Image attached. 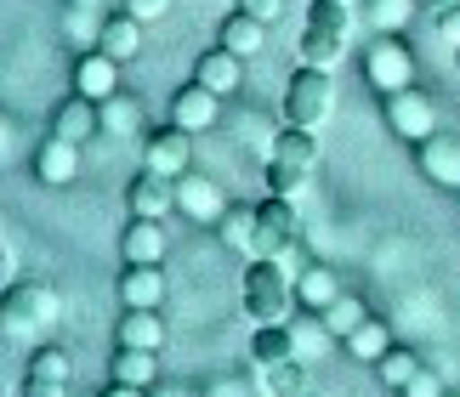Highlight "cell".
Here are the masks:
<instances>
[{"label":"cell","instance_id":"37","mask_svg":"<svg viewBox=\"0 0 460 397\" xmlns=\"http://www.w3.org/2000/svg\"><path fill=\"white\" fill-rule=\"evenodd\" d=\"M23 397H68V381H46V375H29Z\"/></svg>","mask_w":460,"mask_h":397},{"label":"cell","instance_id":"13","mask_svg":"<svg viewBox=\"0 0 460 397\" xmlns=\"http://www.w3.org/2000/svg\"><path fill=\"white\" fill-rule=\"evenodd\" d=\"M176 210L193 216V222H222V216H227V198H222V188L210 182V176L188 171V176H176Z\"/></svg>","mask_w":460,"mask_h":397},{"label":"cell","instance_id":"11","mask_svg":"<svg viewBox=\"0 0 460 397\" xmlns=\"http://www.w3.org/2000/svg\"><path fill=\"white\" fill-rule=\"evenodd\" d=\"M29 171L40 176L46 188H75V176H80V142L46 137L40 148H34V159H29Z\"/></svg>","mask_w":460,"mask_h":397},{"label":"cell","instance_id":"17","mask_svg":"<svg viewBox=\"0 0 460 397\" xmlns=\"http://www.w3.org/2000/svg\"><path fill=\"white\" fill-rule=\"evenodd\" d=\"M97 51H109V57L119 63H131L137 51H143V17H131L126 6L102 17V34H97Z\"/></svg>","mask_w":460,"mask_h":397},{"label":"cell","instance_id":"26","mask_svg":"<svg viewBox=\"0 0 460 397\" xmlns=\"http://www.w3.org/2000/svg\"><path fill=\"white\" fill-rule=\"evenodd\" d=\"M222 244L251 261V250H256V205H234L222 216Z\"/></svg>","mask_w":460,"mask_h":397},{"label":"cell","instance_id":"36","mask_svg":"<svg viewBox=\"0 0 460 397\" xmlns=\"http://www.w3.org/2000/svg\"><path fill=\"white\" fill-rule=\"evenodd\" d=\"M285 6H290V0H239V12L261 17V23H279V17H285Z\"/></svg>","mask_w":460,"mask_h":397},{"label":"cell","instance_id":"10","mask_svg":"<svg viewBox=\"0 0 460 397\" xmlns=\"http://www.w3.org/2000/svg\"><path fill=\"white\" fill-rule=\"evenodd\" d=\"M126 205L131 216H148V222H165V216L176 210V182L171 176H159V171H137L131 176V188H126Z\"/></svg>","mask_w":460,"mask_h":397},{"label":"cell","instance_id":"34","mask_svg":"<svg viewBox=\"0 0 460 397\" xmlns=\"http://www.w3.org/2000/svg\"><path fill=\"white\" fill-rule=\"evenodd\" d=\"M307 176L313 171H296V165H285V159H268V193H279V198H296L307 188Z\"/></svg>","mask_w":460,"mask_h":397},{"label":"cell","instance_id":"40","mask_svg":"<svg viewBox=\"0 0 460 397\" xmlns=\"http://www.w3.org/2000/svg\"><path fill=\"white\" fill-rule=\"evenodd\" d=\"M438 34H444V40H455V46H460V6H455L449 17H438Z\"/></svg>","mask_w":460,"mask_h":397},{"label":"cell","instance_id":"2","mask_svg":"<svg viewBox=\"0 0 460 397\" xmlns=\"http://www.w3.org/2000/svg\"><path fill=\"white\" fill-rule=\"evenodd\" d=\"M279 108H285V125H302V131H318L330 114H335V80L330 68H313L302 63L285 85V97H279Z\"/></svg>","mask_w":460,"mask_h":397},{"label":"cell","instance_id":"18","mask_svg":"<svg viewBox=\"0 0 460 397\" xmlns=\"http://www.w3.org/2000/svg\"><path fill=\"white\" fill-rule=\"evenodd\" d=\"M335 301H341V278H335L324 261H307L302 273H296V306H302V313H324Z\"/></svg>","mask_w":460,"mask_h":397},{"label":"cell","instance_id":"45","mask_svg":"<svg viewBox=\"0 0 460 397\" xmlns=\"http://www.w3.org/2000/svg\"><path fill=\"white\" fill-rule=\"evenodd\" d=\"M455 63H460V46H455Z\"/></svg>","mask_w":460,"mask_h":397},{"label":"cell","instance_id":"38","mask_svg":"<svg viewBox=\"0 0 460 397\" xmlns=\"http://www.w3.org/2000/svg\"><path fill=\"white\" fill-rule=\"evenodd\" d=\"M403 397H444V381H438L432 369H420L410 386H403Z\"/></svg>","mask_w":460,"mask_h":397},{"label":"cell","instance_id":"21","mask_svg":"<svg viewBox=\"0 0 460 397\" xmlns=\"http://www.w3.org/2000/svg\"><path fill=\"white\" fill-rule=\"evenodd\" d=\"M119 256L126 261H165V222L131 216V227L119 233Z\"/></svg>","mask_w":460,"mask_h":397},{"label":"cell","instance_id":"20","mask_svg":"<svg viewBox=\"0 0 460 397\" xmlns=\"http://www.w3.org/2000/svg\"><path fill=\"white\" fill-rule=\"evenodd\" d=\"M119 347H148V352L165 347V318H159V306H126V313H119Z\"/></svg>","mask_w":460,"mask_h":397},{"label":"cell","instance_id":"5","mask_svg":"<svg viewBox=\"0 0 460 397\" xmlns=\"http://www.w3.org/2000/svg\"><path fill=\"white\" fill-rule=\"evenodd\" d=\"M381 114H386V125H393V137H403V142L438 137V108H432L427 92H415V85H410V92H386Z\"/></svg>","mask_w":460,"mask_h":397},{"label":"cell","instance_id":"8","mask_svg":"<svg viewBox=\"0 0 460 397\" xmlns=\"http://www.w3.org/2000/svg\"><path fill=\"white\" fill-rule=\"evenodd\" d=\"M119 57H109V51H80L75 57V68H68V92H80V97H92V102H109V97H119Z\"/></svg>","mask_w":460,"mask_h":397},{"label":"cell","instance_id":"12","mask_svg":"<svg viewBox=\"0 0 460 397\" xmlns=\"http://www.w3.org/2000/svg\"><path fill=\"white\" fill-rule=\"evenodd\" d=\"M415 159H420V176L438 188H460V137L438 131L427 142H415Z\"/></svg>","mask_w":460,"mask_h":397},{"label":"cell","instance_id":"32","mask_svg":"<svg viewBox=\"0 0 460 397\" xmlns=\"http://www.w3.org/2000/svg\"><path fill=\"white\" fill-rule=\"evenodd\" d=\"M415 12H420V0H369V6H364V17H369L376 34H398Z\"/></svg>","mask_w":460,"mask_h":397},{"label":"cell","instance_id":"33","mask_svg":"<svg viewBox=\"0 0 460 397\" xmlns=\"http://www.w3.org/2000/svg\"><path fill=\"white\" fill-rule=\"evenodd\" d=\"M318 318H324V330H330L335 340H347L352 330H358V323H369V306H364L358 296H341L335 306H324V313H318Z\"/></svg>","mask_w":460,"mask_h":397},{"label":"cell","instance_id":"24","mask_svg":"<svg viewBox=\"0 0 460 397\" xmlns=\"http://www.w3.org/2000/svg\"><path fill=\"white\" fill-rule=\"evenodd\" d=\"M273 159H285L296 171H313L318 165V131H302V125H285L273 137Z\"/></svg>","mask_w":460,"mask_h":397},{"label":"cell","instance_id":"30","mask_svg":"<svg viewBox=\"0 0 460 397\" xmlns=\"http://www.w3.org/2000/svg\"><path fill=\"white\" fill-rule=\"evenodd\" d=\"M420 369H427V364H420V357H415L410 347H386V357H381V364H376V375H381V386H393V392H403V386H410V381H415Z\"/></svg>","mask_w":460,"mask_h":397},{"label":"cell","instance_id":"28","mask_svg":"<svg viewBox=\"0 0 460 397\" xmlns=\"http://www.w3.org/2000/svg\"><path fill=\"white\" fill-rule=\"evenodd\" d=\"M307 364H302V357H290V364H279V369H261V392H268V397H302V392H313L307 386Z\"/></svg>","mask_w":460,"mask_h":397},{"label":"cell","instance_id":"3","mask_svg":"<svg viewBox=\"0 0 460 397\" xmlns=\"http://www.w3.org/2000/svg\"><path fill=\"white\" fill-rule=\"evenodd\" d=\"M58 313H63V301H58V290H51V284H40V278L12 284V290H6V306H0V318H6L12 335L51 330V323H58Z\"/></svg>","mask_w":460,"mask_h":397},{"label":"cell","instance_id":"43","mask_svg":"<svg viewBox=\"0 0 460 397\" xmlns=\"http://www.w3.org/2000/svg\"><path fill=\"white\" fill-rule=\"evenodd\" d=\"M210 397H251V392H244V381H217V386H210Z\"/></svg>","mask_w":460,"mask_h":397},{"label":"cell","instance_id":"25","mask_svg":"<svg viewBox=\"0 0 460 397\" xmlns=\"http://www.w3.org/2000/svg\"><path fill=\"white\" fill-rule=\"evenodd\" d=\"M302 63H313V68H335L347 57V34H330V29H302Z\"/></svg>","mask_w":460,"mask_h":397},{"label":"cell","instance_id":"19","mask_svg":"<svg viewBox=\"0 0 460 397\" xmlns=\"http://www.w3.org/2000/svg\"><path fill=\"white\" fill-rule=\"evenodd\" d=\"M296 357V340H290V323H256V335H251V369H279V364H290Z\"/></svg>","mask_w":460,"mask_h":397},{"label":"cell","instance_id":"27","mask_svg":"<svg viewBox=\"0 0 460 397\" xmlns=\"http://www.w3.org/2000/svg\"><path fill=\"white\" fill-rule=\"evenodd\" d=\"M290 340H296V357H302V364H313L318 352H330L335 335L324 330V318H318V313H302V318L290 323Z\"/></svg>","mask_w":460,"mask_h":397},{"label":"cell","instance_id":"9","mask_svg":"<svg viewBox=\"0 0 460 397\" xmlns=\"http://www.w3.org/2000/svg\"><path fill=\"white\" fill-rule=\"evenodd\" d=\"M222 119V97L210 92V85H199V80H188L182 92L171 97V125H182V131H210V125Z\"/></svg>","mask_w":460,"mask_h":397},{"label":"cell","instance_id":"42","mask_svg":"<svg viewBox=\"0 0 460 397\" xmlns=\"http://www.w3.org/2000/svg\"><path fill=\"white\" fill-rule=\"evenodd\" d=\"M102 397H148L143 386H126V381H109V386H102Z\"/></svg>","mask_w":460,"mask_h":397},{"label":"cell","instance_id":"44","mask_svg":"<svg viewBox=\"0 0 460 397\" xmlns=\"http://www.w3.org/2000/svg\"><path fill=\"white\" fill-rule=\"evenodd\" d=\"M75 6H92V12H97V6H102V0H75Z\"/></svg>","mask_w":460,"mask_h":397},{"label":"cell","instance_id":"4","mask_svg":"<svg viewBox=\"0 0 460 397\" xmlns=\"http://www.w3.org/2000/svg\"><path fill=\"white\" fill-rule=\"evenodd\" d=\"M364 80L376 85V92H410L415 85V57H410V46L398 40V34H381L376 46L364 51Z\"/></svg>","mask_w":460,"mask_h":397},{"label":"cell","instance_id":"35","mask_svg":"<svg viewBox=\"0 0 460 397\" xmlns=\"http://www.w3.org/2000/svg\"><path fill=\"white\" fill-rule=\"evenodd\" d=\"M29 375H46V381H68L75 375V357H68L63 347H40L29 357Z\"/></svg>","mask_w":460,"mask_h":397},{"label":"cell","instance_id":"29","mask_svg":"<svg viewBox=\"0 0 460 397\" xmlns=\"http://www.w3.org/2000/svg\"><path fill=\"white\" fill-rule=\"evenodd\" d=\"M386 347H393V330H386L381 318H369V323H358V330L347 335V352H352V357H364V364H381Z\"/></svg>","mask_w":460,"mask_h":397},{"label":"cell","instance_id":"1","mask_svg":"<svg viewBox=\"0 0 460 397\" xmlns=\"http://www.w3.org/2000/svg\"><path fill=\"white\" fill-rule=\"evenodd\" d=\"M239 306L251 323H285L296 313V273L273 256H251L239 278Z\"/></svg>","mask_w":460,"mask_h":397},{"label":"cell","instance_id":"7","mask_svg":"<svg viewBox=\"0 0 460 397\" xmlns=\"http://www.w3.org/2000/svg\"><path fill=\"white\" fill-rule=\"evenodd\" d=\"M143 165L159 171V176H188L193 171V131H182V125H159V131L143 137Z\"/></svg>","mask_w":460,"mask_h":397},{"label":"cell","instance_id":"15","mask_svg":"<svg viewBox=\"0 0 460 397\" xmlns=\"http://www.w3.org/2000/svg\"><path fill=\"white\" fill-rule=\"evenodd\" d=\"M97 131H102V108L80 92H68V102L51 114V137H63V142H92Z\"/></svg>","mask_w":460,"mask_h":397},{"label":"cell","instance_id":"22","mask_svg":"<svg viewBox=\"0 0 460 397\" xmlns=\"http://www.w3.org/2000/svg\"><path fill=\"white\" fill-rule=\"evenodd\" d=\"M261 40H268V23H261V17H251V12H227L222 29H217V46L239 51V57H256Z\"/></svg>","mask_w":460,"mask_h":397},{"label":"cell","instance_id":"46","mask_svg":"<svg viewBox=\"0 0 460 397\" xmlns=\"http://www.w3.org/2000/svg\"><path fill=\"white\" fill-rule=\"evenodd\" d=\"M302 397H318V392H302Z\"/></svg>","mask_w":460,"mask_h":397},{"label":"cell","instance_id":"23","mask_svg":"<svg viewBox=\"0 0 460 397\" xmlns=\"http://www.w3.org/2000/svg\"><path fill=\"white\" fill-rule=\"evenodd\" d=\"M109 375H114V381H126V386H143L148 392L159 381V352H148V347H114Z\"/></svg>","mask_w":460,"mask_h":397},{"label":"cell","instance_id":"41","mask_svg":"<svg viewBox=\"0 0 460 397\" xmlns=\"http://www.w3.org/2000/svg\"><path fill=\"white\" fill-rule=\"evenodd\" d=\"M460 6V0H420V12H432V23H438V17H449Z\"/></svg>","mask_w":460,"mask_h":397},{"label":"cell","instance_id":"39","mask_svg":"<svg viewBox=\"0 0 460 397\" xmlns=\"http://www.w3.org/2000/svg\"><path fill=\"white\" fill-rule=\"evenodd\" d=\"M176 6V0H126V12L131 17H143V23H154V17H165Z\"/></svg>","mask_w":460,"mask_h":397},{"label":"cell","instance_id":"6","mask_svg":"<svg viewBox=\"0 0 460 397\" xmlns=\"http://www.w3.org/2000/svg\"><path fill=\"white\" fill-rule=\"evenodd\" d=\"M296 239H302L296 205H290V198H279V193H268L256 205V250H251V256H285Z\"/></svg>","mask_w":460,"mask_h":397},{"label":"cell","instance_id":"14","mask_svg":"<svg viewBox=\"0 0 460 397\" xmlns=\"http://www.w3.org/2000/svg\"><path fill=\"white\" fill-rule=\"evenodd\" d=\"M193 80L210 85L217 97H234L244 85V57L227 51V46H210V51H199V63H193Z\"/></svg>","mask_w":460,"mask_h":397},{"label":"cell","instance_id":"31","mask_svg":"<svg viewBox=\"0 0 460 397\" xmlns=\"http://www.w3.org/2000/svg\"><path fill=\"white\" fill-rule=\"evenodd\" d=\"M97 108H102V131L109 137H143V108H137L131 97H109Z\"/></svg>","mask_w":460,"mask_h":397},{"label":"cell","instance_id":"16","mask_svg":"<svg viewBox=\"0 0 460 397\" xmlns=\"http://www.w3.org/2000/svg\"><path fill=\"white\" fill-rule=\"evenodd\" d=\"M159 301H165V267L126 261V273H119V306H159Z\"/></svg>","mask_w":460,"mask_h":397}]
</instances>
